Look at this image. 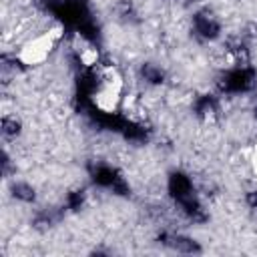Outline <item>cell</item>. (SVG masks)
<instances>
[{"instance_id":"cell-9","label":"cell","mask_w":257,"mask_h":257,"mask_svg":"<svg viewBox=\"0 0 257 257\" xmlns=\"http://www.w3.org/2000/svg\"><path fill=\"white\" fill-rule=\"evenodd\" d=\"M215 108H217V102H215V98H213L211 94H203V96L195 102V112H197L201 118L211 116V114L215 112Z\"/></svg>"},{"instance_id":"cell-1","label":"cell","mask_w":257,"mask_h":257,"mask_svg":"<svg viewBox=\"0 0 257 257\" xmlns=\"http://www.w3.org/2000/svg\"><path fill=\"white\" fill-rule=\"evenodd\" d=\"M257 84V76L251 68L243 66V68H235V70H229L221 76L219 80V88L223 92H229V94H237V92H249L253 90Z\"/></svg>"},{"instance_id":"cell-8","label":"cell","mask_w":257,"mask_h":257,"mask_svg":"<svg viewBox=\"0 0 257 257\" xmlns=\"http://www.w3.org/2000/svg\"><path fill=\"white\" fill-rule=\"evenodd\" d=\"M58 219H60V215H54L52 211H38L32 219V227L36 231H48Z\"/></svg>"},{"instance_id":"cell-4","label":"cell","mask_w":257,"mask_h":257,"mask_svg":"<svg viewBox=\"0 0 257 257\" xmlns=\"http://www.w3.org/2000/svg\"><path fill=\"white\" fill-rule=\"evenodd\" d=\"M177 205H179L183 217H185L187 221H191V223H205V221L209 219V215H207L203 203L195 197V193L189 195V197H185V199H181V201H177Z\"/></svg>"},{"instance_id":"cell-3","label":"cell","mask_w":257,"mask_h":257,"mask_svg":"<svg viewBox=\"0 0 257 257\" xmlns=\"http://www.w3.org/2000/svg\"><path fill=\"white\" fill-rule=\"evenodd\" d=\"M157 241L161 245H165V247H171V249L179 251V253L193 255V253H201L203 251L201 245H199V241H195L193 237H187V235H179V233H167V231H163V233L157 235Z\"/></svg>"},{"instance_id":"cell-13","label":"cell","mask_w":257,"mask_h":257,"mask_svg":"<svg viewBox=\"0 0 257 257\" xmlns=\"http://www.w3.org/2000/svg\"><path fill=\"white\" fill-rule=\"evenodd\" d=\"M253 116H255V120H257V104H255V108H253Z\"/></svg>"},{"instance_id":"cell-2","label":"cell","mask_w":257,"mask_h":257,"mask_svg":"<svg viewBox=\"0 0 257 257\" xmlns=\"http://www.w3.org/2000/svg\"><path fill=\"white\" fill-rule=\"evenodd\" d=\"M193 32L203 40H215L221 34V24L209 10H201L193 16Z\"/></svg>"},{"instance_id":"cell-5","label":"cell","mask_w":257,"mask_h":257,"mask_svg":"<svg viewBox=\"0 0 257 257\" xmlns=\"http://www.w3.org/2000/svg\"><path fill=\"white\" fill-rule=\"evenodd\" d=\"M169 193H171V197H173L175 203H177V201H181V199L193 195L195 191H193V183H191V179H189L187 175H183V173H173V175L169 177Z\"/></svg>"},{"instance_id":"cell-7","label":"cell","mask_w":257,"mask_h":257,"mask_svg":"<svg viewBox=\"0 0 257 257\" xmlns=\"http://www.w3.org/2000/svg\"><path fill=\"white\" fill-rule=\"evenodd\" d=\"M10 193H12L14 199H18V201H22V203H34V199H36L34 187L28 185V183H24V181L12 183V185H10Z\"/></svg>"},{"instance_id":"cell-6","label":"cell","mask_w":257,"mask_h":257,"mask_svg":"<svg viewBox=\"0 0 257 257\" xmlns=\"http://www.w3.org/2000/svg\"><path fill=\"white\" fill-rule=\"evenodd\" d=\"M141 78L151 86H161L165 82V70L153 62H145L141 66Z\"/></svg>"},{"instance_id":"cell-11","label":"cell","mask_w":257,"mask_h":257,"mask_svg":"<svg viewBox=\"0 0 257 257\" xmlns=\"http://www.w3.org/2000/svg\"><path fill=\"white\" fill-rule=\"evenodd\" d=\"M84 199H86V193L82 189H76V191H70L66 195V209L70 211H78L82 205H84Z\"/></svg>"},{"instance_id":"cell-10","label":"cell","mask_w":257,"mask_h":257,"mask_svg":"<svg viewBox=\"0 0 257 257\" xmlns=\"http://www.w3.org/2000/svg\"><path fill=\"white\" fill-rule=\"evenodd\" d=\"M22 131V124L16 116H4L2 118V137L4 139H16Z\"/></svg>"},{"instance_id":"cell-12","label":"cell","mask_w":257,"mask_h":257,"mask_svg":"<svg viewBox=\"0 0 257 257\" xmlns=\"http://www.w3.org/2000/svg\"><path fill=\"white\" fill-rule=\"evenodd\" d=\"M245 203L249 209H255L257 211V191H247L245 193Z\"/></svg>"}]
</instances>
